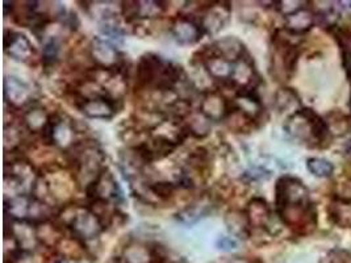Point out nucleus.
Listing matches in <instances>:
<instances>
[{
  "label": "nucleus",
  "instance_id": "33",
  "mask_svg": "<svg viewBox=\"0 0 351 263\" xmlns=\"http://www.w3.org/2000/svg\"><path fill=\"white\" fill-rule=\"evenodd\" d=\"M275 3L278 4L276 5L278 11L285 17L300 11L304 8L303 4H305V1H296V0H285V1H275Z\"/></svg>",
  "mask_w": 351,
  "mask_h": 263
},
{
  "label": "nucleus",
  "instance_id": "26",
  "mask_svg": "<svg viewBox=\"0 0 351 263\" xmlns=\"http://www.w3.org/2000/svg\"><path fill=\"white\" fill-rule=\"evenodd\" d=\"M183 124L187 129L189 136L191 134L195 138H204L207 137L212 128V121L203 115L200 111L196 112H190V115L187 116L183 120Z\"/></svg>",
  "mask_w": 351,
  "mask_h": 263
},
{
  "label": "nucleus",
  "instance_id": "31",
  "mask_svg": "<svg viewBox=\"0 0 351 263\" xmlns=\"http://www.w3.org/2000/svg\"><path fill=\"white\" fill-rule=\"evenodd\" d=\"M176 186L171 181H156V183H152L149 184L147 190L162 200H166V199H170V197L174 195L176 192Z\"/></svg>",
  "mask_w": 351,
  "mask_h": 263
},
{
  "label": "nucleus",
  "instance_id": "2",
  "mask_svg": "<svg viewBox=\"0 0 351 263\" xmlns=\"http://www.w3.org/2000/svg\"><path fill=\"white\" fill-rule=\"evenodd\" d=\"M183 78L184 70L182 66L154 53L144 54L138 61L136 71L140 88L158 91L160 94L174 92Z\"/></svg>",
  "mask_w": 351,
  "mask_h": 263
},
{
  "label": "nucleus",
  "instance_id": "4",
  "mask_svg": "<svg viewBox=\"0 0 351 263\" xmlns=\"http://www.w3.org/2000/svg\"><path fill=\"white\" fill-rule=\"evenodd\" d=\"M285 131L291 138L309 147L319 145L329 133L326 121L311 108H302L296 114L288 116Z\"/></svg>",
  "mask_w": 351,
  "mask_h": 263
},
{
  "label": "nucleus",
  "instance_id": "34",
  "mask_svg": "<svg viewBox=\"0 0 351 263\" xmlns=\"http://www.w3.org/2000/svg\"><path fill=\"white\" fill-rule=\"evenodd\" d=\"M216 247H217V249H220L221 251L229 253V251H233V250H236L239 247V242H237V240L234 237L223 236V237H220L216 241Z\"/></svg>",
  "mask_w": 351,
  "mask_h": 263
},
{
  "label": "nucleus",
  "instance_id": "8",
  "mask_svg": "<svg viewBox=\"0 0 351 263\" xmlns=\"http://www.w3.org/2000/svg\"><path fill=\"white\" fill-rule=\"evenodd\" d=\"M90 57L95 68L104 71L124 70L123 54L110 40L95 37L90 44Z\"/></svg>",
  "mask_w": 351,
  "mask_h": 263
},
{
  "label": "nucleus",
  "instance_id": "10",
  "mask_svg": "<svg viewBox=\"0 0 351 263\" xmlns=\"http://www.w3.org/2000/svg\"><path fill=\"white\" fill-rule=\"evenodd\" d=\"M232 7L228 1H216L208 3L207 7L202 10V15L199 16V23L204 31V34L215 36L221 32L230 20Z\"/></svg>",
  "mask_w": 351,
  "mask_h": 263
},
{
  "label": "nucleus",
  "instance_id": "28",
  "mask_svg": "<svg viewBox=\"0 0 351 263\" xmlns=\"http://www.w3.org/2000/svg\"><path fill=\"white\" fill-rule=\"evenodd\" d=\"M210 212V205L209 204H200V203H193L191 205L186 207L182 210L179 214H176L178 221H180L184 225H192L197 223L199 220L207 217V214Z\"/></svg>",
  "mask_w": 351,
  "mask_h": 263
},
{
  "label": "nucleus",
  "instance_id": "30",
  "mask_svg": "<svg viewBox=\"0 0 351 263\" xmlns=\"http://www.w3.org/2000/svg\"><path fill=\"white\" fill-rule=\"evenodd\" d=\"M61 51V41L57 37H51L44 45L43 49V64L45 67L54 66L58 61Z\"/></svg>",
  "mask_w": 351,
  "mask_h": 263
},
{
  "label": "nucleus",
  "instance_id": "21",
  "mask_svg": "<svg viewBox=\"0 0 351 263\" xmlns=\"http://www.w3.org/2000/svg\"><path fill=\"white\" fill-rule=\"evenodd\" d=\"M210 50L233 64L247 54L243 42L233 36H226L221 40H217L212 44Z\"/></svg>",
  "mask_w": 351,
  "mask_h": 263
},
{
  "label": "nucleus",
  "instance_id": "18",
  "mask_svg": "<svg viewBox=\"0 0 351 263\" xmlns=\"http://www.w3.org/2000/svg\"><path fill=\"white\" fill-rule=\"evenodd\" d=\"M232 110L247 118L250 123L258 121L263 114V105L256 90L237 92L236 98L232 100Z\"/></svg>",
  "mask_w": 351,
  "mask_h": 263
},
{
  "label": "nucleus",
  "instance_id": "37",
  "mask_svg": "<svg viewBox=\"0 0 351 263\" xmlns=\"http://www.w3.org/2000/svg\"><path fill=\"white\" fill-rule=\"evenodd\" d=\"M57 263H66V262H64V261H58V262H57Z\"/></svg>",
  "mask_w": 351,
  "mask_h": 263
},
{
  "label": "nucleus",
  "instance_id": "5",
  "mask_svg": "<svg viewBox=\"0 0 351 263\" xmlns=\"http://www.w3.org/2000/svg\"><path fill=\"white\" fill-rule=\"evenodd\" d=\"M64 211L70 214L69 218H64V227L70 230L73 238L83 245L107 229L103 220L88 205H71Z\"/></svg>",
  "mask_w": 351,
  "mask_h": 263
},
{
  "label": "nucleus",
  "instance_id": "9",
  "mask_svg": "<svg viewBox=\"0 0 351 263\" xmlns=\"http://www.w3.org/2000/svg\"><path fill=\"white\" fill-rule=\"evenodd\" d=\"M119 101L120 100L104 94L94 95L88 98H80L77 101V108L88 118L112 120L120 110Z\"/></svg>",
  "mask_w": 351,
  "mask_h": 263
},
{
  "label": "nucleus",
  "instance_id": "6",
  "mask_svg": "<svg viewBox=\"0 0 351 263\" xmlns=\"http://www.w3.org/2000/svg\"><path fill=\"white\" fill-rule=\"evenodd\" d=\"M298 47L279 32L272 40L271 71L275 78L287 79L298 64Z\"/></svg>",
  "mask_w": 351,
  "mask_h": 263
},
{
  "label": "nucleus",
  "instance_id": "19",
  "mask_svg": "<svg viewBox=\"0 0 351 263\" xmlns=\"http://www.w3.org/2000/svg\"><path fill=\"white\" fill-rule=\"evenodd\" d=\"M250 229H265L271 231L272 212L267 201L262 197H253L245 210Z\"/></svg>",
  "mask_w": 351,
  "mask_h": 263
},
{
  "label": "nucleus",
  "instance_id": "13",
  "mask_svg": "<svg viewBox=\"0 0 351 263\" xmlns=\"http://www.w3.org/2000/svg\"><path fill=\"white\" fill-rule=\"evenodd\" d=\"M258 82L259 77L256 73V66L249 54L243 55L237 62H234L229 87H233L236 92L253 91L256 90Z\"/></svg>",
  "mask_w": 351,
  "mask_h": 263
},
{
  "label": "nucleus",
  "instance_id": "29",
  "mask_svg": "<svg viewBox=\"0 0 351 263\" xmlns=\"http://www.w3.org/2000/svg\"><path fill=\"white\" fill-rule=\"evenodd\" d=\"M306 168L309 173L319 178H328L333 174L335 166L324 158H309L306 160Z\"/></svg>",
  "mask_w": 351,
  "mask_h": 263
},
{
  "label": "nucleus",
  "instance_id": "20",
  "mask_svg": "<svg viewBox=\"0 0 351 263\" xmlns=\"http://www.w3.org/2000/svg\"><path fill=\"white\" fill-rule=\"evenodd\" d=\"M204 70L207 71L209 78L216 82H220L223 86H229L232 73H233V62L225 60L221 55L213 53L212 50L204 55L202 60Z\"/></svg>",
  "mask_w": 351,
  "mask_h": 263
},
{
  "label": "nucleus",
  "instance_id": "36",
  "mask_svg": "<svg viewBox=\"0 0 351 263\" xmlns=\"http://www.w3.org/2000/svg\"><path fill=\"white\" fill-rule=\"evenodd\" d=\"M170 263H187L184 260H179V261H174V262H170Z\"/></svg>",
  "mask_w": 351,
  "mask_h": 263
},
{
  "label": "nucleus",
  "instance_id": "14",
  "mask_svg": "<svg viewBox=\"0 0 351 263\" xmlns=\"http://www.w3.org/2000/svg\"><path fill=\"white\" fill-rule=\"evenodd\" d=\"M121 15L132 23L136 20H150L160 17L166 11V3L160 0H144V1H124L121 3Z\"/></svg>",
  "mask_w": 351,
  "mask_h": 263
},
{
  "label": "nucleus",
  "instance_id": "35",
  "mask_svg": "<svg viewBox=\"0 0 351 263\" xmlns=\"http://www.w3.org/2000/svg\"><path fill=\"white\" fill-rule=\"evenodd\" d=\"M345 66H346V71H348V77L351 82V53L345 54Z\"/></svg>",
  "mask_w": 351,
  "mask_h": 263
},
{
  "label": "nucleus",
  "instance_id": "16",
  "mask_svg": "<svg viewBox=\"0 0 351 263\" xmlns=\"http://www.w3.org/2000/svg\"><path fill=\"white\" fill-rule=\"evenodd\" d=\"M4 51L11 60L21 64H28L36 53L31 40L25 34L15 31L4 33Z\"/></svg>",
  "mask_w": 351,
  "mask_h": 263
},
{
  "label": "nucleus",
  "instance_id": "7",
  "mask_svg": "<svg viewBox=\"0 0 351 263\" xmlns=\"http://www.w3.org/2000/svg\"><path fill=\"white\" fill-rule=\"evenodd\" d=\"M84 191L88 203H107L113 205L123 200L121 188L107 167Z\"/></svg>",
  "mask_w": 351,
  "mask_h": 263
},
{
  "label": "nucleus",
  "instance_id": "11",
  "mask_svg": "<svg viewBox=\"0 0 351 263\" xmlns=\"http://www.w3.org/2000/svg\"><path fill=\"white\" fill-rule=\"evenodd\" d=\"M170 32H171L173 38L176 40V44H179L182 47L195 45L204 36V31H203L199 20L189 14L178 15L171 23Z\"/></svg>",
  "mask_w": 351,
  "mask_h": 263
},
{
  "label": "nucleus",
  "instance_id": "3",
  "mask_svg": "<svg viewBox=\"0 0 351 263\" xmlns=\"http://www.w3.org/2000/svg\"><path fill=\"white\" fill-rule=\"evenodd\" d=\"M70 151V164L73 166V179L83 184L84 190L106 168V155L95 144L77 142Z\"/></svg>",
  "mask_w": 351,
  "mask_h": 263
},
{
  "label": "nucleus",
  "instance_id": "17",
  "mask_svg": "<svg viewBox=\"0 0 351 263\" xmlns=\"http://www.w3.org/2000/svg\"><path fill=\"white\" fill-rule=\"evenodd\" d=\"M123 261L125 263H166L156 245L133 241L124 247Z\"/></svg>",
  "mask_w": 351,
  "mask_h": 263
},
{
  "label": "nucleus",
  "instance_id": "27",
  "mask_svg": "<svg viewBox=\"0 0 351 263\" xmlns=\"http://www.w3.org/2000/svg\"><path fill=\"white\" fill-rule=\"evenodd\" d=\"M225 224L228 230L239 238H247L250 234V225L245 211H229L225 214Z\"/></svg>",
  "mask_w": 351,
  "mask_h": 263
},
{
  "label": "nucleus",
  "instance_id": "32",
  "mask_svg": "<svg viewBox=\"0 0 351 263\" xmlns=\"http://www.w3.org/2000/svg\"><path fill=\"white\" fill-rule=\"evenodd\" d=\"M326 125L329 132L332 131L335 136H343L349 129L348 117L342 114H332L329 121H326Z\"/></svg>",
  "mask_w": 351,
  "mask_h": 263
},
{
  "label": "nucleus",
  "instance_id": "23",
  "mask_svg": "<svg viewBox=\"0 0 351 263\" xmlns=\"http://www.w3.org/2000/svg\"><path fill=\"white\" fill-rule=\"evenodd\" d=\"M50 115L45 111V108L38 105H31L23 114V124L31 133H41L45 131L48 125Z\"/></svg>",
  "mask_w": 351,
  "mask_h": 263
},
{
  "label": "nucleus",
  "instance_id": "25",
  "mask_svg": "<svg viewBox=\"0 0 351 263\" xmlns=\"http://www.w3.org/2000/svg\"><path fill=\"white\" fill-rule=\"evenodd\" d=\"M275 107L279 112L285 114L289 112V116L296 114L299 110H302V103L299 95L292 88H280L275 94Z\"/></svg>",
  "mask_w": 351,
  "mask_h": 263
},
{
  "label": "nucleus",
  "instance_id": "22",
  "mask_svg": "<svg viewBox=\"0 0 351 263\" xmlns=\"http://www.w3.org/2000/svg\"><path fill=\"white\" fill-rule=\"evenodd\" d=\"M315 14L304 7L300 11L285 17V28L289 34L300 36L311 31L315 25Z\"/></svg>",
  "mask_w": 351,
  "mask_h": 263
},
{
  "label": "nucleus",
  "instance_id": "24",
  "mask_svg": "<svg viewBox=\"0 0 351 263\" xmlns=\"http://www.w3.org/2000/svg\"><path fill=\"white\" fill-rule=\"evenodd\" d=\"M329 216L332 221L342 227L350 228L351 227V200L345 197H335L328 208Z\"/></svg>",
  "mask_w": 351,
  "mask_h": 263
},
{
  "label": "nucleus",
  "instance_id": "12",
  "mask_svg": "<svg viewBox=\"0 0 351 263\" xmlns=\"http://www.w3.org/2000/svg\"><path fill=\"white\" fill-rule=\"evenodd\" d=\"M199 111L212 123L225 121L232 112V100L225 98L217 90H208L202 94Z\"/></svg>",
  "mask_w": 351,
  "mask_h": 263
},
{
  "label": "nucleus",
  "instance_id": "15",
  "mask_svg": "<svg viewBox=\"0 0 351 263\" xmlns=\"http://www.w3.org/2000/svg\"><path fill=\"white\" fill-rule=\"evenodd\" d=\"M4 100L14 110L31 107L33 100L32 87L17 77L7 75L4 78Z\"/></svg>",
  "mask_w": 351,
  "mask_h": 263
},
{
  "label": "nucleus",
  "instance_id": "1",
  "mask_svg": "<svg viewBox=\"0 0 351 263\" xmlns=\"http://www.w3.org/2000/svg\"><path fill=\"white\" fill-rule=\"evenodd\" d=\"M275 210L279 220L295 230L316 227V211L303 181L295 177H282L275 186Z\"/></svg>",
  "mask_w": 351,
  "mask_h": 263
}]
</instances>
